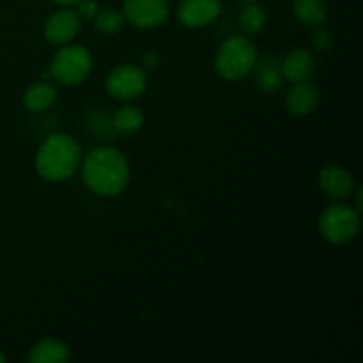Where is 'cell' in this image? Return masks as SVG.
<instances>
[{
  "instance_id": "cell-1",
  "label": "cell",
  "mask_w": 363,
  "mask_h": 363,
  "mask_svg": "<svg viewBox=\"0 0 363 363\" xmlns=\"http://www.w3.org/2000/svg\"><path fill=\"white\" fill-rule=\"evenodd\" d=\"M80 172L84 184L92 194L108 199L123 194L131 177L126 155L112 145H98L82 156Z\"/></svg>"
},
{
  "instance_id": "cell-2",
  "label": "cell",
  "mask_w": 363,
  "mask_h": 363,
  "mask_svg": "<svg viewBox=\"0 0 363 363\" xmlns=\"http://www.w3.org/2000/svg\"><path fill=\"white\" fill-rule=\"evenodd\" d=\"M80 142L69 133H52L43 140L35 152V172L48 183H64L80 170Z\"/></svg>"
},
{
  "instance_id": "cell-3",
  "label": "cell",
  "mask_w": 363,
  "mask_h": 363,
  "mask_svg": "<svg viewBox=\"0 0 363 363\" xmlns=\"http://www.w3.org/2000/svg\"><path fill=\"white\" fill-rule=\"evenodd\" d=\"M257 60V46L248 35H230L216 52L215 71L222 80L238 82L255 69Z\"/></svg>"
},
{
  "instance_id": "cell-4",
  "label": "cell",
  "mask_w": 363,
  "mask_h": 363,
  "mask_svg": "<svg viewBox=\"0 0 363 363\" xmlns=\"http://www.w3.org/2000/svg\"><path fill=\"white\" fill-rule=\"evenodd\" d=\"M91 71V52L85 46L74 45V43L60 46V50L55 53V57L52 59V64H50L52 80H55L60 85H66V87L80 85L82 82L87 80Z\"/></svg>"
},
{
  "instance_id": "cell-5",
  "label": "cell",
  "mask_w": 363,
  "mask_h": 363,
  "mask_svg": "<svg viewBox=\"0 0 363 363\" xmlns=\"http://www.w3.org/2000/svg\"><path fill=\"white\" fill-rule=\"evenodd\" d=\"M360 215L351 204L335 202L319 216V233L330 245H347L360 233Z\"/></svg>"
},
{
  "instance_id": "cell-6",
  "label": "cell",
  "mask_w": 363,
  "mask_h": 363,
  "mask_svg": "<svg viewBox=\"0 0 363 363\" xmlns=\"http://www.w3.org/2000/svg\"><path fill=\"white\" fill-rule=\"evenodd\" d=\"M105 89L117 101H133L147 91V73L142 66L121 64L106 74Z\"/></svg>"
},
{
  "instance_id": "cell-7",
  "label": "cell",
  "mask_w": 363,
  "mask_h": 363,
  "mask_svg": "<svg viewBox=\"0 0 363 363\" xmlns=\"http://www.w3.org/2000/svg\"><path fill=\"white\" fill-rule=\"evenodd\" d=\"M123 14L133 27L149 30L165 23L170 7L167 0H126Z\"/></svg>"
},
{
  "instance_id": "cell-8",
  "label": "cell",
  "mask_w": 363,
  "mask_h": 363,
  "mask_svg": "<svg viewBox=\"0 0 363 363\" xmlns=\"http://www.w3.org/2000/svg\"><path fill=\"white\" fill-rule=\"evenodd\" d=\"M82 30V18L71 7H62L50 14L45 21L43 34L50 45L64 46L77 39Z\"/></svg>"
},
{
  "instance_id": "cell-9",
  "label": "cell",
  "mask_w": 363,
  "mask_h": 363,
  "mask_svg": "<svg viewBox=\"0 0 363 363\" xmlns=\"http://www.w3.org/2000/svg\"><path fill=\"white\" fill-rule=\"evenodd\" d=\"M319 186L323 194L333 202H346L357 190L353 174L342 165H326L319 174Z\"/></svg>"
},
{
  "instance_id": "cell-10",
  "label": "cell",
  "mask_w": 363,
  "mask_h": 363,
  "mask_svg": "<svg viewBox=\"0 0 363 363\" xmlns=\"http://www.w3.org/2000/svg\"><path fill=\"white\" fill-rule=\"evenodd\" d=\"M222 14V0H181L177 6V20L188 28H202L218 20Z\"/></svg>"
},
{
  "instance_id": "cell-11",
  "label": "cell",
  "mask_w": 363,
  "mask_h": 363,
  "mask_svg": "<svg viewBox=\"0 0 363 363\" xmlns=\"http://www.w3.org/2000/svg\"><path fill=\"white\" fill-rule=\"evenodd\" d=\"M280 74L289 84L311 80L315 71V59L307 48H293L279 66Z\"/></svg>"
},
{
  "instance_id": "cell-12",
  "label": "cell",
  "mask_w": 363,
  "mask_h": 363,
  "mask_svg": "<svg viewBox=\"0 0 363 363\" xmlns=\"http://www.w3.org/2000/svg\"><path fill=\"white\" fill-rule=\"evenodd\" d=\"M319 105V91L311 80L293 84V89L287 92L286 108L294 117H307L315 112Z\"/></svg>"
},
{
  "instance_id": "cell-13",
  "label": "cell",
  "mask_w": 363,
  "mask_h": 363,
  "mask_svg": "<svg viewBox=\"0 0 363 363\" xmlns=\"http://www.w3.org/2000/svg\"><path fill=\"white\" fill-rule=\"evenodd\" d=\"M71 360V350L64 340L41 339L35 342L28 351V362L30 363H66Z\"/></svg>"
},
{
  "instance_id": "cell-14",
  "label": "cell",
  "mask_w": 363,
  "mask_h": 363,
  "mask_svg": "<svg viewBox=\"0 0 363 363\" xmlns=\"http://www.w3.org/2000/svg\"><path fill=\"white\" fill-rule=\"evenodd\" d=\"M57 94V87L50 80L35 82L25 91L23 105L28 112L43 113L55 105Z\"/></svg>"
},
{
  "instance_id": "cell-15",
  "label": "cell",
  "mask_w": 363,
  "mask_h": 363,
  "mask_svg": "<svg viewBox=\"0 0 363 363\" xmlns=\"http://www.w3.org/2000/svg\"><path fill=\"white\" fill-rule=\"evenodd\" d=\"M293 13L303 25L318 27L328 18V7L323 0H293Z\"/></svg>"
},
{
  "instance_id": "cell-16",
  "label": "cell",
  "mask_w": 363,
  "mask_h": 363,
  "mask_svg": "<svg viewBox=\"0 0 363 363\" xmlns=\"http://www.w3.org/2000/svg\"><path fill=\"white\" fill-rule=\"evenodd\" d=\"M145 124V113L135 105H124L113 113L112 126L124 135L138 133Z\"/></svg>"
},
{
  "instance_id": "cell-17",
  "label": "cell",
  "mask_w": 363,
  "mask_h": 363,
  "mask_svg": "<svg viewBox=\"0 0 363 363\" xmlns=\"http://www.w3.org/2000/svg\"><path fill=\"white\" fill-rule=\"evenodd\" d=\"M266 21H268V16H266L264 9L257 4H248L240 14V28L248 38L261 34L266 27Z\"/></svg>"
},
{
  "instance_id": "cell-18",
  "label": "cell",
  "mask_w": 363,
  "mask_h": 363,
  "mask_svg": "<svg viewBox=\"0 0 363 363\" xmlns=\"http://www.w3.org/2000/svg\"><path fill=\"white\" fill-rule=\"evenodd\" d=\"M94 23L103 35H116L126 25V18H124L123 11L99 9V13L94 18Z\"/></svg>"
},
{
  "instance_id": "cell-19",
  "label": "cell",
  "mask_w": 363,
  "mask_h": 363,
  "mask_svg": "<svg viewBox=\"0 0 363 363\" xmlns=\"http://www.w3.org/2000/svg\"><path fill=\"white\" fill-rule=\"evenodd\" d=\"M259 80H261L262 89H266V91H277V89H280V85H282L284 78L282 74H280L279 67L268 66L261 71Z\"/></svg>"
},
{
  "instance_id": "cell-20",
  "label": "cell",
  "mask_w": 363,
  "mask_h": 363,
  "mask_svg": "<svg viewBox=\"0 0 363 363\" xmlns=\"http://www.w3.org/2000/svg\"><path fill=\"white\" fill-rule=\"evenodd\" d=\"M312 43H314V48L319 53H328L333 46V35L328 28H325L323 25H318L312 34Z\"/></svg>"
},
{
  "instance_id": "cell-21",
  "label": "cell",
  "mask_w": 363,
  "mask_h": 363,
  "mask_svg": "<svg viewBox=\"0 0 363 363\" xmlns=\"http://www.w3.org/2000/svg\"><path fill=\"white\" fill-rule=\"evenodd\" d=\"M74 11L82 20H94L96 14L99 13L98 0H78L74 4Z\"/></svg>"
},
{
  "instance_id": "cell-22",
  "label": "cell",
  "mask_w": 363,
  "mask_h": 363,
  "mask_svg": "<svg viewBox=\"0 0 363 363\" xmlns=\"http://www.w3.org/2000/svg\"><path fill=\"white\" fill-rule=\"evenodd\" d=\"M160 53L155 52V50H151V52H145L144 57H142V67H144L145 71L147 69H156V67L160 66Z\"/></svg>"
},
{
  "instance_id": "cell-23",
  "label": "cell",
  "mask_w": 363,
  "mask_h": 363,
  "mask_svg": "<svg viewBox=\"0 0 363 363\" xmlns=\"http://www.w3.org/2000/svg\"><path fill=\"white\" fill-rule=\"evenodd\" d=\"M52 2H55L57 6H62V7H73L78 0H52Z\"/></svg>"
},
{
  "instance_id": "cell-24",
  "label": "cell",
  "mask_w": 363,
  "mask_h": 363,
  "mask_svg": "<svg viewBox=\"0 0 363 363\" xmlns=\"http://www.w3.org/2000/svg\"><path fill=\"white\" fill-rule=\"evenodd\" d=\"M6 360H7V358H6V354H4L2 351H0V363H4V362H6Z\"/></svg>"
}]
</instances>
